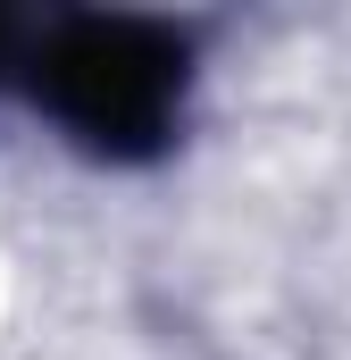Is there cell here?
<instances>
[{"label": "cell", "instance_id": "obj_1", "mask_svg": "<svg viewBox=\"0 0 351 360\" xmlns=\"http://www.w3.org/2000/svg\"><path fill=\"white\" fill-rule=\"evenodd\" d=\"M25 84L51 109V126L92 160H151L168 151L192 51L159 17H59L25 51Z\"/></svg>", "mask_w": 351, "mask_h": 360}, {"label": "cell", "instance_id": "obj_2", "mask_svg": "<svg viewBox=\"0 0 351 360\" xmlns=\"http://www.w3.org/2000/svg\"><path fill=\"white\" fill-rule=\"evenodd\" d=\"M8 59H17V25L0 17V68H8Z\"/></svg>", "mask_w": 351, "mask_h": 360}]
</instances>
